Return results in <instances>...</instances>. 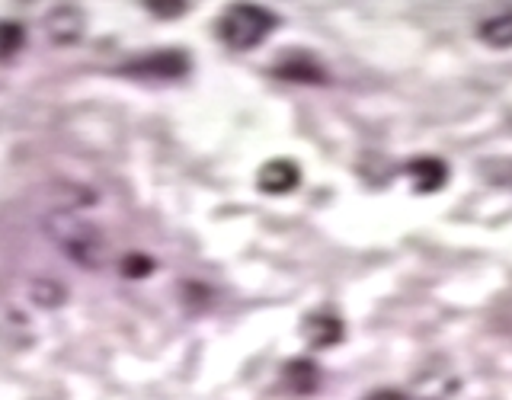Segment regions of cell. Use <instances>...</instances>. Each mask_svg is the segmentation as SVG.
I'll list each match as a JSON object with an SVG mask.
<instances>
[{
  "label": "cell",
  "instance_id": "cell-4",
  "mask_svg": "<svg viewBox=\"0 0 512 400\" xmlns=\"http://www.w3.org/2000/svg\"><path fill=\"white\" fill-rule=\"evenodd\" d=\"M298 183H301V167L288 157L266 160L260 173H256V186H260L266 196H288L292 189H298Z\"/></svg>",
  "mask_w": 512,
  "mask_h": 400
},
{
  "label": "cell",
  "instance_id": "cell-3",
  "mask_svg": "<svg viewBox=\"0 0 512 400\" xmlns=\"http://www.w3.org/2000/svg\"><path fill=\"white\" fill-rule=\"evenodd\" d=\"M189 71V58L176 48H167V52H151L138 61L128 64V74L135 77H151V80H173L183 77Z\"/></svg>",
  "mask_w": 512,
  "mask_h": 400
},
{
  "label": "cell",
  "instance_id": "cell-6",
  "mask_svg": "<svg viewBox=\"0 0 512 400\" xmlns=\"http://www.w3.org/2000/svg\"><path fill=\"white\" fill-rule=\"evenodd\" d=\"M343 320L336 314H327V311H317V314H308L301 324V336L304 343H308L311 349H330L343 340Z\"/></svg>",
  "mask_w": 512,
  "mask_h": 400
},
{
  "label": "cell",
  "instance_id": "cell-9",
  "mask_svg": "<svg viewBox=\"0 0 512 400\" xmlns=\"http://www.w3.org/2000/svg\"><path fill=\"white\" fill-rule=\"evenodd\" d=\"M320 384V368L311 359H295L285 365V388L304 397V394H314Z\"/></svg>",
  "mask_w": 512,
  "mask_h": 400
},
{
  "label": "cell",
  "instance_id": "cell-2",
  "mask_svg": "<svg viewBox=\"0 0 512 400\" xmlns=\"http://www.w3.org/2000/svg\"><path fill=\"white\" fill-rule=\"evenodd\" d=\"M276 26H279V20L272 10H266L260 4H250V0H240V4H231L221 13L218 36L224 45L234 48V52H250V48L260 45Z\"/></svg>",
  "mask_w": 512,
  "mask_h": 400
},
{
  "label": "cell",
  "instance_id": "cell-7",
  "mask_svg": "<svg viewBox=\"0 0 512 400\" xmlns=\"http://www.w3.org/2000/svg\"><path fill=\"white\" fill-rule=\"evenodd\" d=\"M272 71H276V77L298 80V84H324V80H327L324 64H317L311 55H288Z\"/></svg>",
  "mask_w": 512,
  "mask_h": 400
},
{
  "label": "cell",
  "instance_id": "cell-12",
  "mask_svg": "<svg viewBox=\"0 0 512 400\" xmlns=\"http://www.w3.org/2000/svg\"><path fill=\"white\" fill-rule=\"evenodd\" d=\"M23 45V29L16 23H0V58H10Z\"/></svg>",
  "mask_w": 512,
  "mask_h": 400
},
{
  "label": "cell",
  "instance_id": "cell-10",
  "mask_svg": "<svg viewBox=\"0 0 512 400\" xmlns=\"http://www.w3.org/2000/svg\"><path fill=\"white\" fill-rule=\"evenodd\" d=\"M477 36L484 39L490 48H512V10L496 13L490 20L477 26Z\"/></svg>",
  "mask_w": 512,
  "mask_h": 400
},
{
  "label": "cell",
  "instance_id": "cell-11",
  "mask_svg": "<svg viewBox=\"0 0 512 400\" xmlns=\"http://www.w3.org/2000/svg\"><path fill=\"white\" fill-rule=\"evenodd\" d=\"M455 391H458L455 375H423L413 384L416 400H448Z\"/></svg>",
  "mask_w": 512,
  "mask_h": 400
},
{
  "label": "cell",
  "instance_id": "cell-13",
  "mask_svg": "<svg viewBox=\"0 0 512 400\" xmlns=\"http://www.w3.org/2000/svg\"><path fill=\"white\" fill-rule=\"evenodd\" d=\"M144 7L160 16V20H176L186 10V0H144Z\"/></svg>",
  "mask_w": 512,
  "mask_h": 400
},
{
  "label": "cell",
  "instance_id": "cell-1",
  "mask_svg": "<svg viewBox=\"0 0 512 400\" xmlns=\"http://www.w3.org/2000/svg\"><path fill=\"white\" fill-rule=\"evenodd\" d=\"M45 234L52 244L74 260L77 266L100 269L106 263V237L93 221L80 218L77 212H52L45 218Z\"/></svg>",
  "mask_w": 512,
  "mask_h": 400
},
{
  "label": "cell",
  "instance_id": "cell-8",
  "mask_svg": "<svg viewBox=\"0 0 512 400\" xmlns=\"http://www.w3.org/2000/svg\"><path fill=\"white\" fill-rule=\"evenodd\" d=\"M45 29H48V36H52L55 42L71 45V42L80 39V32H84V13L74 10V7H58V10L48 13Z\"/></svg>",
  "mask_w": 512,
  "mask_h": 400
},
{
  "label": "cell",
  "instance_id": "cell-5",
  "mask_svg": "<svg viewBox=\"0 0 512 400\" xmlns=\"http://www.w3.org/2000/svg\"><path fill=\"white\" fill-rule=\"evenodd\" d=\"M407 180L416 196H432L448 183V167L439 157H416L407 164Z\"/></svg>",
  "mask_w": 512,
  "mask_h": 400
},
{
  "label": "cell",
  "instance_id": "cell-14",
  "mask_svg": "<svg viewBox=\"0 0 512 400\" xmlns=\"http://www.w3.org/2000/svg\"><path fill=\"white\" fill-rule=\"evenodd\" d=\"M122 269H125V276H148V272L154 269V263L148 260V256L135 253V256H125Z\"/></svg>",
  "mask_w": 512,
  "mask_h": 400
},
{
  "label": "cell",
  "instance_id": "cell-15",
  "mask_svg": "<svg viewBox=\"0 0 512 400\" xmlns=\"http://www.w3.org/2000/svg\"><path fill=\"white\" fill-rule=\"evenodd\" d=\"M365 400H407V397L397 394V391H375V394H368Z\"/></svg>",
  "mask_w": 512,
  "mask_h": 400
}]
</instances>
